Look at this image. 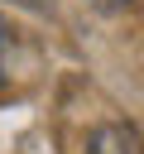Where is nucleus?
Returning <instances> with one entry per match:
<instances>
[{"mask_svg":"<svg viewBox=\"0 0 144 154\" xmlns=\"http://www.w3.org/2000/svg\"><path fill=\"white\" fill-rule=\"evenodd\" d=\"M86 154H144V140L134 125H96L86 140Z\"/></svg>","mask_w":144,"mask_h":154,"instance_id":"obj_1","label":"nucleus"},{"mask_svg":"<svg viewBox=\"0 0 144 154\" xmlns=\"http://www.w3.org/2000/svg\"><path fill=\"white\" fill-rule=\"evenodd\" d=\"M10 53H14V34H10V24L0 19V82L10 77Z\"/></svg>","mask_w":144,"mask_h":154,"instance_id":"obj_2","label":"nucleus"},{"mask_svg":"<svg viewBox=\"0 0 144 154\" xmlns=\"http://www.w3.org/2000/svg\"><path fill=\"white\" fill-rule=\"evenodd\" d=\"M91 5H101V10H120L125 0H91Z\"/></svg>","mask_w":144,"mask_h":154,"instance_id":"obj_3","label":"nucleus"}]
</instances>
